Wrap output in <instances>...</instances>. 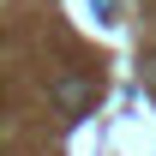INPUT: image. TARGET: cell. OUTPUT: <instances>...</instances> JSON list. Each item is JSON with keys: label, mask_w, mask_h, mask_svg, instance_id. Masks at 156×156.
Masks as SVG:
<instances>
[{"label": "cell", "mask_w": 156, "mask_h": 156, "mask_svg": "<svg viewBox=\"0 0 156 156\" xmlns=\"http://www.w3.org/2000/svg\"><path fill=\"white\" fill-rule=\"evenodd\" d=\"M96 96V90H90V84H84V78H60L54 84V102L60 108H66V114H78V108H84V102Z\"/></svg>", "instance_id": "cell-1"}, {"label": "cell", "mask_w": 156, "mask_h": 156, "mask_svg": "<svg viewBox=\"0 0 156 156\" xmlns=\"http://www.w3.org/2000/svg\"><path fill=\"white\" fill-rule=\"evenodd\" d=\"M90 6H96V12H102V18H108V12H114V0H90Z\"/></svg>", "instance_id": "cell-2"}]
</instances>
